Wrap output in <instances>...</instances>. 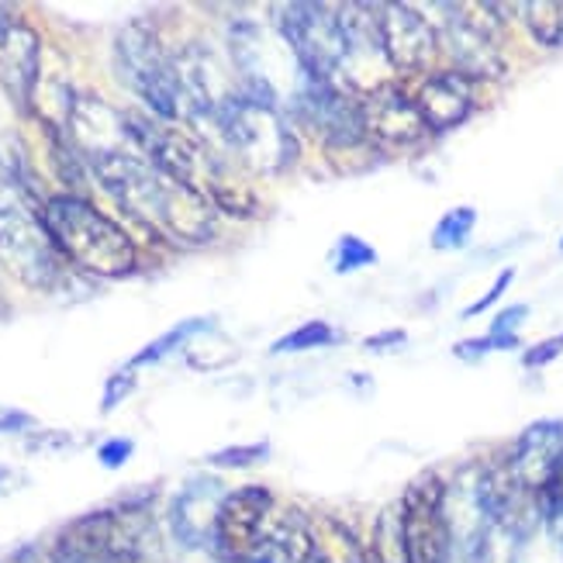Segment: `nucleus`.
<instances>
[{
  "label": "nucleus",
  "instance_id": "nucleus-14",
  "mask_svg": "<svg viewBox=\"0 0 563 563\" xmlns=\"http://www.w3.org/2000/svg\"><path fill=\"white\" fill-rule=\"evenodd\" d=\"M360 111L363 132L380 145H390V150H408V145H419L429 135V125L419 104H415V97H408L395 84H377L366 90Z\"/></svg>",
  "mask_w": 563,
  "mask_h": 563
},
{
  "label": "nucleus",
  "instance_id": "nucleus-24",
  "mask_svg": "<svg viewBox=\"0 0 563 563\" xmlns=\"http://www.w3.org/2000/svg\"><path fill=\"white\" fill-rule=\"evenodd\" d=\"M560 353H563V332H560V335H553V339H543V342H540V346H532V350H526L522 363L529 366V371H540V366L553 363V360H556Z\"/></svg>",
  "mask_w": 563,
  "mask_h": 563
},
{
  "label": "nucleus",
  "instance_id": "nucleus-8",
  "mask_svg": "<svg viewBox=\"0 0 563 563\" xmlns=\"http://www.w3.org/2000/svg\"><path fill=\"white\" fill-rule=\"evenodd\" d=\"M274 21L308 80L339 84L342 69H346V42H342L339 14H332L325 4H305L301 0V4H280Z\"/></svg>",
  "mask_w": 563,
  "mask_h": 563
},
{
  "label": "nucleus",
  "instance_id": "nucleus-32",
  "mask_svg": "<svg viewBox=\"0 0 563 563\" xmlns=\"http://www.w3.org/2000/svg\"><path fill=\"white\" fill-rule=\"evenodd\" d=\"M560 250H563V239H560Z\"/></svg>",
  "mask_w": 563,
  "mask_h": 563
},
{
  "label": "nucleus",
  "instance_id": "nucleus-16",
  "mask_svg": "<svg viewBox=\"0 0 563 563\" xmlns=\"http://www.w3.org/2000/svg\"><path fill=\"white\" fill-rule=\"evenodd\" d=\"M415 104H419L429 132H450L471 118L474 111V80L463 77L460 69H439L419 84L415 93Z\"/></svg>",
  "mask_w": 563,
  "mask_h": 563
},
{
  "label": "nucleus",
  "instance_id": "nucleus-13",
  "mask_svg": "<svg viewBox=\"0 0 563 563\" xmlns=\"http://www.w3.org/2000/svg\"><path fill=\"white\" fill-rule=\"evenodd\" d=\"M443 11L446 18H443V29H439V42L446 45V53L453 56L463 77H471V80L501 77L505 59H501L498 35L492 32V24L456 4H443Z\"/></svg>",
  "mask_w": 563,
  "mask_h": 563
},
{
  "label": "nucleus",
  "instance_id": "nucleus-26",
  "mask_svg": "<svg viewBox=\"0 0 563 563\" xmlns=\"http://www.w3.org/2000/svg\"><path fill=\"white\" fill-rule=\"evenodd\" d=\"M511 280H516V271H501V274H498V280L492 284V290H487L481 301H474V305H471L467 311H463V314H467V318H474V314L487 311V308H492V305H495V301L501 298V294L508 290V284H511Z\"/></svg>",
  "mask_w": 563,
  "mask_h": 563
},
{
  "label": "nucleus",
  "instance_id": "nucleus-15",
  "mask_svg": "<svg viewBox=\"0 0 563 563\" xmlns=\"http://www.w3.org/2000/svg\"><path fill=\"white\" fill-rule=\"evenodd\" d=\"M560 453H563V422H536L519 435V443L511 446L501 467L519 492L540 498V487L547 484Z\"/></svg>",
  "mask_w": 563,
  "mask_h": 563
},
{
  "label": "nucleus",
  "instance_id": "nucleus-6",
  "mask_svg": "<svg viewBox=\"0 0 563 563\" xmlns=\"http://www.w3.org/2000/svg\"><path fill=\"white\" fill-rule=\"evenodd\" d=\"M145 519L135 508L90 511L59 532L48 563H142Z\"/></svg>",
  "mask_w": 563,
  "mask_h": 563
},
{
  "label": "nucleus",
  "instance_id": "nucleus-23",
  "mask_svg": "<svg viewBox=\"0 0 563 563\" xmlns=\"http://www.w3.org/2000/svg\"><path fill=\"white\" fill-rule=\"evenodd\" d=\"M205 329H208V322H201V318H198V322H184V325H177V329H169L163 339H156V342H153L150 350H142V353L132 360V366H142V363H153V360L166 356L169 350L177 346V342H187L194 332H205Z\"/></svg>",
  "mask_w": 563,
  "mask_h": 563
},
{
  "label": "nucleus",
  "instance_id": "nucleus-1",
  "mask_svg": "<svg viewBox=\"0 0 563 563\" xmlns=\"http://www.w3.org/2000/svg\"><path fill=\"white\" fill-rule=\"evenodd\" d=\"M118 208H125L142 225L163 232L184 246H205L214 239V205L201 190H194L174 177H166L145 159L142 145H129L87 163Z\"/></svg>",
  "mask_w": 563,
  "mask_h": 563
},
{
  "label": "nucleus",
  "instance_id": "nucleus-2",
  "mask_svg": "<svg viewBox=\"0 0 563 563\" xmlns=\"http://www.w3.org/2000/svg\"><path fill=\"white\" fill-rule=\"evenodd\" d=\"M42 222L53 235L59 256L97 277H125L135 271V242L129 232L90 201L56 194L42 208Z\"/></svg>",
  "mask_w": 563,
  "mask_h": 563
},
{
  "label": "nucleus",
  "instance_id": "nucleus-3",
  "mask_svg": "<svg viewBox=\"0 0 563 563\" xmlns=\"http://www.w3.org/2000/svg\"><path fill=\"white\" fill-rule=\"evenodd\" d=\"M45 201L0 177V260L8 271L35 290L53 287L59 274V250L42 222Z\"/></svg>",
  "mask_w": 563,
  "mask_h": 563
},
{
  "label": "nucleus",
  "instance_id": "nucleus-12",
  "mask_svg": "<svg viewBox=\"0 0 563 563\" xmlns=\"http://www.w3.org/2000/svg\"><path fill=\"white\" fill-rule=\"evenodd\" d=\"M42 69V38L21 14L0 4V87L18 111L32 108Z\"/></svg>",
  "mask_w": 563,
  "mask_h": 563
},
{
  "label": "nucleus",
  "instance_id": "nucleus-10",
  "mask_svg": "<svg viewBox=\"0 0 563 563\" xmlns=\"http://www.w3.org/2000/svg\"><path fill=\"white\" fill-rule=\"evenodd\" d=\"M294 114L301 125H308L318 139H325L332 150L363 142V111L353 93H346L339 84L308 80L301 77V87L294 90Z\"/></svg>",
  "mask_w": 563,
  "mask_h": 563
},
{
  "label": "nucleus",
  "instance_id": "nucleus-27",
  "mask_svg": "<svg viewBox=\"0 0 563 563\" xmlns=\"http://www.w3.org/2000/svg\"><path fill=\"white\" fill-rule=\"evenodd\" d=\"M526 314H529V308L526 305H511V308H505L495 322H492V335H516V329L526 322Z\"/></svg>",
  "mask_w": 563,
  "mask_h": 563
},
{
  "label": "nucleus",
  "instance_id": "nucleus-7",
  "mask_svg": "<svg viewBox=\"0 0 563 563\" xmlns=\"http://www.w3.org/2000/svg\"><path fill=\"white\" fill-rule=\"evenodd\" d=\"M398 547L405 563H450L453 529L446 511V484L435 474H422L408 484L395 508Z\"/></svg>",
  "mask_w": 563,
  "mask_h": 563
},
{
  "label": "nucleus",
  "instance_id": "nucleus-17",
  "mask_svg": "<svg viewBox=\"0 0 563 563\" xmlns=\"http://www.w3.org/2000/svg\"><path fill=\"white\" fill-rule=\"evenodd\" d=\"M222 492H218V481H190L180 498L174 501V532L177 540L187 547H201L211 540L218 505H222Z\"/></svg>",
  "mask_w": 563,
  "mask_h": 563
},
{
  "label": "nucleus",
  "instance_id": "nucleus-30",
  "mask_svg": "<svg viewBox=\"0 0 563 563\" xmlns=\"http://www.w3.org/2000/svg\"><path fill=\"white\" fill-rule=\"evenodd\" d=\"M387 342H398V346H405V332H384V335H371L366 339V350H387Z\"/></svg>",
  "mask_w": 563,
  "mask_h": 563
},
{
  "label": "nucleus",
  "instance_id": "nucleus-21",
  "mask_svg": "<svg viewBox=\"0 0 563 563\" xmlns=\"http://www.w3.org/2000/svg\"><path fill=\"white\" fill-rule=\"evenodd\" d=\"M335 339V329L329 322H308L301 329H294L290 335L277 339L274 353H305V350H314V346H329Z\"/></svg>",
  "mask_w": 563,
  "mask_h": 563
},
{
  "label": "nucleus",
  "instance_id": "nucleus-4",
  "mask_svg": "<svg viewBox=\"0 0 563 563\" xmlns=\"http://www.w3.org/2000/svg\"><path fill=\"white\" fill-rule=\"evenodd\" d=\"M214 135L229 145V153L256 174H277L290 159H298V139L284 121L280 108L253 101L246 90H235L208 121Z\"/></svg>",
  "mask_w": 563,
  "mask_h": 563
},
{
  "label": "nucleus",
  "instance_id": "nucleus-11",
  "mask_svg": "<svg viewBox=\"0 0 563 563\" xmlns=\"http://www.w3.org/2000/svg\"><path fill=\"white\" fill-rule=\"evenodd\" d=\"M374 14L387 66L398 73H426L439 53V32L432 21L411 4H380Z\"/></svg>",
  "mask_w": 563,
  "mask_h": 563
},
{
  "label": "nucleus",
  "instance_id": "nucleus-18",
  "mask_svg": "<svg viewBox=\"0 0 563 563\" xmlns=\"http://www.w3.org/2000/svg\"><path fill=\"white\" fill-rule=\"evenodd\" d=\"M516 11L526 21L529 35L543 48L563 45V4H553V0H526Z\"/></svg>",
  "mask_w": 563,
  "mask_h": 563
},
{
  "label": "nucleus",
  "instance_id": "nucleus-28",
  "mask_svg": "<svg viewBox=\"0 0 563 563\" xmlns=\"http://www.w3.org/2000/svg\"><path fill=\"white\" fill-rule=\"evenodd\" d=\"M132 384H135V377H132V371H125V374H114L111 380H108V390H104V411H111L121 398L129 395L132 390Z\"/></svg>",
  "mask_w": 563,
  "mask_h": 563
},
{
  "label": "nucleus",
  "instance_id": "nucleus-29",
  "mask_svg": "<svg viewBox=\"0 0 563 563\" xmlns=\"http://www.w3.org/2000/svg\"><path fill=\"white\" fill-rule=\"evenodd\" d=\"M129 453H132L129 439H111V443L101 446V463H104V467H121V463L129 460Z\"/></svg>",
  "mask_w": 563,
  "mask_h": 563
},
{
  "label": "nucleus",
  "instance_id": "nucleus-20",
  "mask_svg": "<svg viewBox=\"0 0 563 563\" xmlns=\"http://www.w3.org/2000/svg\"><path fill=\"white\" fill-rule=\"evenodd\" d=\"M477 225V211L474 208H453L435 222L432 229V250H460L467 246V239Z\"/></svg>",
  "mask_w": 563,
  "mask_h": 563
},
{
  "label": "nucleus",
  "instance_id": "nucleus-22",
  "mask_svg": "<svg viewBox=\"0 0 563 563\" xmlns=\"http://www.w3.org/2000/svg\"><path fill=\"white\" fill-rule=\"evenodd\" d=\"M377 263V253L366 246L363 239L356 235H342L339 246H335V274H353V271H363V266Z\"/></svg>",
  "mask_w": 563,
  "mask_h": 563
},
{
  "label": "nucleus",
  "instance_id": "nucleus-31",
  "mask_svg": "<svg viewBox=\"0 0 563 563\" xmlns=\"http://www.w3.org/2000/svg\"><path fill=\"white\" fill-rule=\"evenodd\" d=\"M14 426H32V419L21 411H0V432H14Z\"/></svg>",
  "mask_w": 563,
  "mask_h": 563
},
{
  "label": "nucleus",
  "instance_id": "nucleus-5",
  "mask_svg": "<svg viewBox=\"0 0 563 563\" xmlns=\"http://www.w3.org/2000/svg\"><path fill=\"white\" fill-rule=\"evenodd\" d=\"M114 73L135 97L150 104L153 114L163 121L184 118L180 108V77H177V59L166 53L159 35L150 24H129L114 38Z\"/></svg>",
  "mask_w": 563,
  "mask_h": 563
},
{
  "label": "nucleus",
  "instance_id": "nucleus-9",
  "mask_svg": "<svg viewBox=\"0 0 563 563\" xmlns=\"http://www.w3.org/2000/svg\"><path fill=\"white\" fill-rule=\"evenodd\" d=\"M274 519V495L263 487H239V492L225 495L218 505L214 529H211V547L222 556V563H253L263 536Z\"/></svg>",
  "mask_w": 563,
  "mask_h": 563
},
{
  "label": "nucleus",
  "instance_id": "nucleus-19",
  "mask_svg": "<svg viewBox=\"0 0 563 563\" xmlns=\"http://www.w3.org/2000/svg\"><path fill=\"white\" fill-rule=\"evenodd\" d=\"M540 519L547 522L550 536L563 547V453L556 456L553 471L547 477V484L540 487Z\"/></svg>",
  "mask_w": 563,
  "mask_h": 563
},
{
  "label": "nucleus",
  "instance_id": "nucleus-25",
  "mask_svg": "<svg viewBox=\"0 0 563 563\" xmlns=\"http://www.w3.org/2000/svg\"><path fill=\"white\" fill-rule=\"evenodd\" d=\"M263 456H266V446H242V450H222V453H214L211 463H218V467H250V463H256Z\"/></svg>",
  "mask_w": 563,
  "mask_h": 563
}]
</instances>
